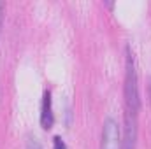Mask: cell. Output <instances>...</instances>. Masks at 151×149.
I'll list each match as a JSON object with an SVG mask.
<instances>
[{"instance_id":"1","label":"cell","mask_w":151,"mask_h":149,"mask_svg":"<svg viewBox=\"0 0 151 149\" xmlns=\"http://www.w3.org/2000/svg\"><path fill=\"white\" fill-rule=\"evenodd\" d=\"M125 104L127 111L139 114L141 111V98H139V84H137V70H135V60L127 47V58H125Z\"/></svg>"},{"instance_id":"2","label":"cell","mask_w":151,"mask_h":149,"mask_svg":"<svg viewBox=\"0 0 151 149\" xmlns=\"http://www.w3.org/2000/svg\"><path fill=\"white\" fill-rule=\"evenodd\" d=\"M100 149H123V146H121V132H119L118 123L113 117H107L104 121Z\"/></svg>"},{"instance_id":"3","label":"cell","mask_w":151,"mask_h":149,"mask_svg":"<svg viewBox=\"0 0 151 149\" xmlns=\"http://www.w3.org/2000/svg\"><path fill=\"white\" fill-rule=\"evenodd\" d=\"M137 116L139 114L125 111V126H123V137H121L123 149H135V142H137Z\"/></svg>"},{"instance_id":"4","label":"cell","mask_w":151,"mask_h":149,"mask_svg":"<svg viewBox=\"0 0 151 149\" xmlns=\"http://www.w3.org/2000/svg\"><path fill=\"white\" fill-rule=\"evenodd\" d=\"M55 123L53 116V104H51V91L46 90L42 95V105H40V126L44 130H49Z\"/></svg>"},{"instance_id":"5","label":"cell","mask_w":151,"mask_h":149,"mask_svg":"<svg viewBox=\"0 0 151 149\" xmlns=\"http://www.w3.org/2000/svg\"><path fill=\"white\" fill-rule=\"evenodd\" d=\"M27 149H42L40 142L37 140V137H34V135L27 137Z\"/></svg>"},{"instance_id":"6","label":"cell","mask_w":151,"mask_h":149,"mask_svg":"<svg viewBox=\"0 0 151 149\" xmlns=\"http://www.w3.org/2000/svg\"><path fill=\"white\" fill-rule=\"evenodd\" d=\"M53 144H55V149H67L65 142H63L60 137H55V139H53Z\"/></svg>"},{"instance_id":"7","label":"cell","mask_w":151,"mask_h":149,"mask_svg":"<svg viewBox=\"0 0 151 149\" xmlns=\"http://www.w3.org/2000/svg\"><path fill=\"white\" fill-rule=\"evenodd\" d=\"M4 2H0V32H2V23H4Z\"/></svg>"}]
</instances>
